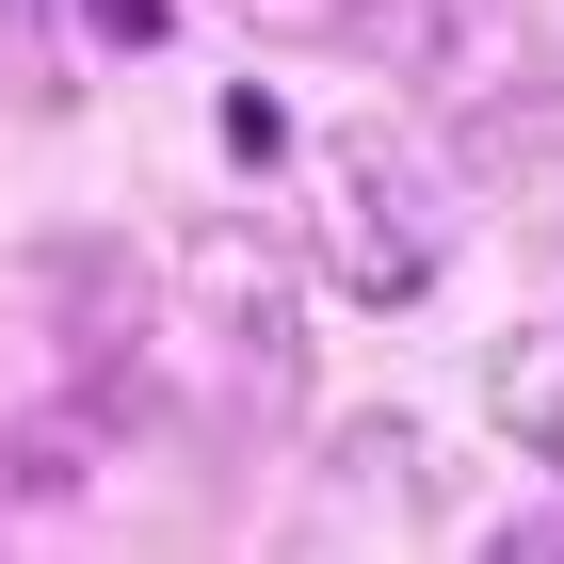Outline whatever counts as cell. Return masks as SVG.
<instances>
[{"instance_id": "obj_1", "label": "cell", "mask_w": 564, "mask_h": 564, "mask_svg": "<svg viewBox=\"0 0 564 564\" xmlns=\"http://www.w3.org/2000/svg\"><path fill=\"white\" fill-rule=\"evenodd\" d=\"M177 323H145V339H177L194 355V388L226 403V420H274V403L306 388V323H291V274H274V242L259 226H194L177 242Z\"/></svg>"}, {"instance_id": "obj_2", "label": "cell", "mask_w": 564, "mask_h": 564, "mask_svg": "<svg viewBox=\"0 0 564 564\" xmlns=\"http://www.w3.org/2000/svg\"><path fill=\"white\" fill-rule=\"evenodd\" d=\"M323 259H339L355 306H420L435 259H452V210H435V177L403 145H339L323 162Z\"/></svg>"}, {"instance_id": "obj_3", "label": "cell", "mask_w": 564, "mask_h": 564, "mask_svg": "<svg viewBox=\"0 0 564 564\" xmlns=\"http://www.w3.org/2000/svg\"><path fill=\"white\" fill-rule=\"evenodd\" d=\"M452 517V500H435V452L403 420H355L339 452H323V484H306V549H420V532Z\"/></svg>"}, {"instance_id": "obj_4", "label": "cell", "mask_w": 564, "mask_h": 564, "mask_svg": "<svg viewBox=\"0 0 564 564\" xmlns=\"http://www.w3.org/2000/svg\"><path fill=\"white\" fill-rule=\"evenodd\" d=\"M33 306H65L48 339L97 371V403H130V371H145V274L113 259V242H33V274H17Z\"/></svg>"}, {"instance_id": "obj_5", "label": "cell", "mask_w": 564, "mask_h": 564, "mask_svg": "<svg viewBox=\"0 0 564 564\" xmlns=\"http://www.w3.org/2000/svg\"><path fill=\"white\" fill-rule=\"evenodd\" d=\"M113 420H130V403H48V420H17V435H0V484H17V500H65V484H97Z\"/></svg>"}, {"instance_id": "obj_6", "label": "cell", "mask_w": 564, "mask_h": 564, "mask_svg": "<svg viewBox=\"0 0 564 564\" xmlns=\"http://www.w3.org/2000/svg\"><path fill=\"white\" fill-rule=\"evenodd\" d=\"M500 420H517L532 452H564V339H532L517 371H500Z\"/></svg>"}, {"instance_id": "obj_7", "label": "cell", "mask_w": 564, "mask_h": 564, "mask_svg": "<svg viewBox=\"0 0 564 564\" xmlns=\"http://www.w3.org/2000/svg\"><path fill=\"white\" fill-rule=\"evenodd\" d=\"M274 145H291V113H274L259 82H226V162H274Z\"/></svg>"}, {"instance_id": "obj_8", "label": "cell", "mask_w": 564, "mask_h": 564, "mask_svg": "<svg viewBox=\"0 0 564 564\" xmlns=\"http://www.w3.org/2000/svg\"><path fill=\"white\" fill-rule=\"evenodd\" d=\"M82 33H97V48H162L177 0H82Z\"/></svg>"}, {"instance_id": "obj_9", "label": "cell", "mask_w": 564, "mask_h": 564, "mask_svg": "<svg viewBox=\"0 0 564 564\" xmlns=\"http://www.w3.org/2000/svg\"><path fill=\"white\" fill-rule=\"evenodd\" d=\"M259 33H355V0H242Z\"/></svg>"}]
</instances>
